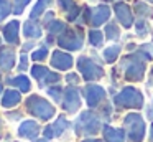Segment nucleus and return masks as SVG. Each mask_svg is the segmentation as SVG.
<instances>
[{"label":"nucleus","instance_id":"6ab92c4d","mask_svg":"<svg viewBox=\"0 0 153 142\" xmlns=\"http://www.w3.org/2000/svg\"><path fill=\"white\" fill-rule=\"evenodd\" d=\"M59 5L63 10L68 12V20H76L77 15H79V7L74 3V0H59Z\"/></svg>","mask_w":153,"mask_h":142},{"label":"nucleus","instance_id":"4be33fe9","mask_svg":"<svg viewBox=\"0 0 153 142\" xmlns=\"http://www.w3.org/2000/svg\"><path fill=\"white\" fill-rule=\"evenodd\" d=\"M8 83L10 84H13V86H17V88H20V91H23V92H28L30 91V88H31V84H30V79L27 78V76H17V78H10L8 79Z\"/></svg>","mask_w":153,"mask_h":142},{"label":"nucleus","instance_id":"39448f33","mask_svg":"<svg viewBox=\"0 0 153 142\" xmlns=\"http://www.w3.org/2000/svg\"><path fill=\"white\" fill-rule=\"evenodd\" d=\"M77 134H86V135H94L100 129V117L92 111H84L79 116V119L74 124Z\"/></svg>","mask_w":153,"mask_h":142},{"label":"nucleus","instance_id":"7c9ffc66","mask_svg":"<svg viewBox=\"0 0 153 142\" xmlns=\"http://www.w3.org/2000/svg\"><path fill=\"white\" fill-rule=\"evenodd\" d=\"M146 33H148V25H146V22L143 18H138V22H137V35L145 36Z\"/></svg>","mask_w":153,"mask_h":142},{"label":"nucleus","instance_id":"423d86ee","mask_svg":"<svg viewBox=\"0 0 153 142\" xmlns=\"http://www.w3.org/2000/svg\"><path fill=\"white\" fill-rule=\"evenodd\" d=\"M77 68H79L81 74L86 81H96V79L104 76V69L100 65H97L96 61H92L87 56H81L77 59Z\"/></svg>","mask_w":153,"mask_h":142},{"label":"nucleus","instance_id":"f8f14e48","mask_svg":"<svg viewBox=\"0 0 153 142\" xmlns=\"http://www.w3.org/2000/svg\"><path fill=\"white\" fill-rule=\"evenodd\" d=\"M114 10H115V15H117V18H119V22L122 23V26L130 28L132 23H133V15H132L130 7L120 2V3H115V5H114Z\"/></svg>","mask_w":153,"mask_h":142},{"label":"nucleus","instance_id":"aec40b11","mask_svg":"<svg viewBox=\"0 0 153 142\" xmlns=\"http://www.w3.org/2000/svg\"><path fill=\"white\" fill-rule=\"evenodd\" d=\"M23 33L28 38H40L41 36V26L38 25L35 20H28V22H25Z\"/></svg>","mask_w":153,"mask_h":142},{"label":"nucleus","instance_id":"bb28decb","mask_svg":"<svg viewBox=\"0 0 153 142\" xmlns=\"http://www.w3.org/2000/svg\"><path fill=\"white\" fill-rule=\"evenodd\" d=\"M48 30H50L51 35H54V33H64L66 32V25L63 22H59V20H53L51 23H48Z\"/></svg>","mask_w":153,"mask_h":142},{"label":"nucleus","instance_id":"2f4dec72","mask_svg":"<svg viewBox=\"0 0 153 142\" xmlns=\"http://www.w3.org/2000/svg\"><path fill=\"white\" fill-rule=\"evenodd\" d=\"M28 3H30V0H13V13L20 15Z\"/></svg>","mask_w":153,"mask_h":142},{"label":"nucleus","instance_id":"6e6552de","mask_svg":"<svg viewBox=\"0 0 153 142\" xmlns=\"http://www.w3.org/2000/svg\"><path fill=\"white\" fill-rule=\"evenodd\" d=\"M82 41H84V36L81 33V30H66L64 33H61L59 40H58L61 48H66L69 51L81 50Z\"/></svg>","mask_w":153,"mask_h":142},{"label":"nucleus","instance_id":"4c0bfd02","mask_svg":"<svg viewBox=\"0 0 153 142\" xmlns=\"http://www.w3.org/2000/svg\"><path fill=\"white\" fill-rule=\"evenodd\" d=\"M150 142H153V124H152V129H150Z\"/></svg>","mask_w":153,"mask_h":142},{"label":"nucleus","instance_id":"4468645a","mask_svg":"<svg viewBox=\"0 0 153 142\" xmlns=\"http://www.w3.org/2000/svg\"><path fill=\"white\" fill-rule=\"evenodd\" d=\"M15 65V51L12 48H2L0 50V68L5 71H10Z\"/></svg>","mask_w":153,"mask_h":142},{"label":"nucleus","instance_id":"393cba45","mask_svg":"<svg viewBox=\"0 0 153 142\" xmlns=\"http://www.w3.org/2000/svg\"><path fill=\"white\" fill-rule=\"evenodd\" d=\"M119 53H120V46L119 45H112L104 51V59L107 63H114L117 58H119Z\"/></svg>","mask_w":153,"mask_h":142},{"label":"nucleus","instance_id":"473e14b6","mask_svg":"<svg viewBox=\"0 0 153 142\" xmlns=\"http://www.w3.org/2000/svg\"><path fill=\"white\" fill-rule=\"evenodd\" d=\"M48 94H50L56 102H59V101H61V96H63V89H61L59 86H54V88H50V89H48Z\"/></svg>","mask_w":153,"mask_h":142},{"label":"nucleus","instance_id":"f257e3e1","mask_svg":"<svg viewBox=\"0 0 153 142\" xmlns=\"http://www.w3.org/2000/svg\"><path fill=\"white\" fill-rule=\"evenodd\" d=\"M146 61L148 59L140 51L133 53V55H127L122 59V63H120V68L123 71V78L128 79V81H140V79H143Z\"/></svg>","mask_w":153,"mask_h":142},{"label":"nucleus","instance_id":"c9c22d12","mask_svg":"<svg viewBox=\"0 0 153 142\" xmlns=\"http://www.w3.org/2000/svg\"><path fill=\"white\" fill-rule=\"evenodd\" d=\"M66 79H68V83H69V84H76V83L79 81V78H77V74H74V73H71V74H68V76H66Z\"/></svg>","mask_w":153,"mask_h":142},{"label":"nucleus","instance_id":"a19ab883","mask_svg":"<svg viewBox=\"0 0 153 142\" xmlns=\"http://www.w3.org/2000/svg\"><path fill=\"white\" fill-rule=\"evenodd\" d=\"M0 92H2V76H0Z\"/></svg>","mask_w":153,"mask_h":142},{"label":"nucleus","instance_id":"1a4fd4ad","mask_svg":"<svg viewBox=\"0 0 153 142\" xmlns=\"http://www.w3.org/2000/svg\"><path fill=\"white\" fill-rule=\"evenodd\" d=\"M31 74H33V78L38 79V83H40L41 88L46 86V84H53V83L59 81V74L50 71V69L45 68V66H38V65L33 66V68H31Z\"/></svg>","mask_w":153,"mask_h":142},{"label":"nucleus","instance_id":"cd10ccee","mask_svg":"<svg viewBox=\"0 0 153 142\" xmlns=\"http://www.w3.org/2000/svg\"><path fill=\"white\" fill-rule=\"evenodd\" d=\"M105 36L109 40H119V36H120V32H119V26L115 25V23H109L107 25V28H105Z\"/></svg>","mask_w":153,"mask_h":142},{"label":"nucleus","instance_id":"a878e982","mask_svg":"<svg viewBox=\"0 0 153 142\" xmlns=\"http://www.w3.org/2000/svg\"><path fill=\"white\" fill-rule=\"evenodd\" d=\"M89 43L92 46H102V43H104L102 32H99V30H91L89 32Z\"/></svg>","mask_w":153,"mask_h":142},{"label":"nucleus","instance_id":"37998d69","mask_svg":"<svg viewBox=\"0 0 153 142\" xmlns=\"http://www.w3.org/2000/svg\"><path fill=\"white\" fill-rule=\"evenodd\" d=\"M152 74H153V69H152Z\"/></svg>","mask_w":153,"mask_h":142},{"label":"nucleus","instance_id":"b1692460","mask_svg":"<svg viewBox=\"0 0 153 142\" xmlns=\"http://www.w3.org/2000/svg\"><path fill=\"white\" fill-rule=\"evenodd\" d=\"M51 2H53V0H38L36 5L33 7V10H31V13H30V18H31V20L38 18V17H40L41 13L45 12V8H46V7L50 5Z\"/></svg>","mask_w":153,"mask_h":142},{"label":"nucleus","instance_id":"e433bc0d","mask_svg":"<svg viewBox=\"0 0 153 142\" xmlns=\"http://www.w3.org/2000/svg\"><path fill=\"white\" fill-rule=\"evenodd\" d=\"M146 114H148L150 119H153V102H152V106L148 107V112H146Z\"/></svg>","mask_w":153,"mask_h":142},{"label":"nucleus","instance_id":"20e7f679","mask_svg":"<svg viewBox=\"0 0 153 142\" xmlns=\"http://www.w3.org/2000/svg\"><path fill=\"white\" fill-rule=\"evenodd\" d=\"M27 109L30 114H33L35 117L41 119V121H48L54 116V107L46 101V99L40 98V96L33 94L27 99Z\"/></svg>","mask_w":153,"mask_h":142},{"label":"nucleus","instance_id":"2eb2a0df","mask_svg":"<svg viewBox=\"0 0 153 142\" xmlns=\"http://www.w3.org/2000/svg\"><path fill=\"white\" fill-rule=\"evenodd\" d=\"M18 26H20V23L17 20H13V22L7 23L4 26V36L12 45H18Z\"/></svg>","mask_w":153,"mask_h":142},{"label":"nucleus","instance_id":"7ed1b4c3","mask_svg":"<svg viewBox=\"0 0 153 142\" xmlns=\"http://www.w3.org/2000/svg\"><path fill=\"white\" fill-rule=\"evenodd\" d=\"M123 127H125V134L132 142H142L145 137V122H143L142 116L132 112L127 114L123 119Z\"/></svg>","mask_w":153,"mask_h":142},{"label":"nucleus","instance_id":"412c9836","mask_svg":"<svg viewBox=\"0 0 153 142\" xmlns=\"http://www.w3.org/2000/svg\"><path fill=\"white\" fill-rule=\"evenodd\" d=\"M18 102H20V92L13 91V89L5 91L4 98H2V106H5V107H12V106H17Z\"/></svg>","mask_w":153,"mask_h":142},{"label":"nucleus","instance_id":"f03ea898","mask_svg":"<svg viewBox=\"0 0 153 142\" xmlns=\"http://www.w3.org/2000/svg\"><path fill=\"white\" fill-rule=\"evenodd\" d=\"M114 102L119 107H127V109H140L143 106V96L138 89L127 86L123 88L119 94L114 98Z\"/></svg>","mask_w":153,"mask_h":142},{"label":"nucleus","instance_id":"f704fd0d","mask_svg":"<svg viewBox=\"0 0 153 142\" xmlns=\"http://www.w3.org/2000/svg\"><path fill=\"white\" fill-rule=\"evenodd\" d=\"M20 58H22V59H20V69L23 71V69H27V66H28V56L23 53V55H22Z\"/></svg>","mask_w":153,"mask_h":142},{"label":"nucleus","instance_id":"0eeeda50","mask_svg":"<svg viewBox=\"0 0 153 142\" xmlns=\"http://www.w3.org/2000/svg\"><path fill=\"white\" fill-rule=\"evenodd\" d=\"M110 17V8L107 5H97L94 8H84V22L92 26H99L105 23Z\"/></svg>","mask_w":153,"mask_h":142},{"label":"nucleus","instance_id":"9d476101","mask_svg":"<svg viewBox=\"0 0 153 142\" xmlns=\"http://www.w3.org/2000/svg\"><path fill=\"white\" fill-rule=\"evenodd\" d=\"M81 106V98H79V91L77 88H66L64 91V99H63V107L66 109L68 112H76Z\"/></svg>","mask_w":153,"mask_h":142},{"label":"nucleus","instance_id":"c756f323","mask_svg":"<svg viewBox=\"0 0 153 142\" xmlns=\"http://www.w3.org/2000/svg\"><path fill=\"white\" fill-rule=\"evenodd\" d=\"M140 53H142L143 56H145L146 59H153V45L152 43H146V45H142L138 50Z\"/></svg>","mask_w":153,"mask_h":142},{"label":"nucleus","instance_id":"ea45409f","mask_svg":"<svg viewBox=\"0 0 153 142\" xmlns=\"http://www.w3.org/2000/svg\"><path fill=\"white\" fill-rule=\"evenodd\" d=\"M36 142H50L48 139H40V140H36Z\"/></svg>","mask_w":153,"mask_h":142},{"label":"nucleus","instance_id":"c85d7f7f","mask_svg":"<svg viewBox=\"0 0 153 142\" xmlns=\"http://www.w3.org/2000/svg\"><path fill=\"white\" fill-rule=\"evenodd\" d=\"M12 12V5L8 0H0V20H4Z\"/></svg>","mask_w":153,"mask_h":142},{"label":"nucleus","instance_id":"5701e85b","mask_svg":"<svg viewBox=\"0 0 153 142\" xmlns=\"http://www.w3.org/2000/svg\"><path fill=\"white\" fill-rule=\"evenodd\" d=\"M135 10L138 13V18H152L153 17V8L150 5H146L145 2H135Z\"/></svg>","mask_w":153,"mask_h":142},{"label":"nucleus","instance_id":"9b49d317","mask_svg":"<svg viewBox=\"0 0 153 142\" xmlns=\"http://www.w3.org/2000/svg\"><path fill=\"white\" fill-rule=\"evenodd\" d=\"M84 96H86V102L89 107H96L104 98H105V91L97 84H87L84 88Z\"/></svg>","mask_w":153,"mask_h":142},{"label":"nucleus","instance_id":"ddd939ff","mask_svg":"<svg viewBox=\"0 0 153 142\" xmlns=\"http://www.w3.org/2000/svg\"><path fill=\"white\" fill-rule=\"evenodd\" d=\"M51 66L56 68V69H61V71L69 69L71 66H73V56L58 50V51H54L53 56H51Z\"/></svg>","mask_w":153,"mask_h":142},{"label":"nucleus","instance_id":"dca6fc26","mask_svg":"<svg viewBox=\"0 0 153 142\" xmlns=\"http://www.w3.org/2000/svg\"><path fill=\"white\" fill-rule=\"evenodd\" d=\"M68 125H69V122H68L64 117H59L53 125H48V127L45 129V135H46V137H56V135H61L64 131H66Z\"/></svg>","mask_w":153,"mask_h":142},{"label":"nucleus","instance_id":"72a5a7b5","mask_svg":"<svg viewBox=\"0 0 153 142\" xmlns=\"http://www.w3.org/2000/svg\"><path fill=\"white\" fill-rule=\"evenodd\" d=\"M46 55H48V50H46V46H41L40 50H36V51L31 55V58L35 59V61H41V59H45L46 58Z\"/></svg>","mask_w":153,"mask_h":142},{"label":"nucleus","instance_id":"f3484780","mask_svg":"<svg viewBox=\"0 0 153 142\" xmlns=\"http://www.w3.org/2000/svg\"><path fill=\"white\" fill-rule=\"evenodd\" d=\"M38 132H40V127H38V124L35 121H25L23 124L20 125V129H18V134H20L22 137H27V139L36 137Z\"/></svg>","mask_w":153,"mask_h":142},{"label":"nucleus","instance_id":"a211bd4d","mask_svg":"<svg viewBox=\"0 0 153 142\" xmlns=\"http://www.w3.org/2000/svg\"><path fill=\"white\" fill-rule=\"evenodd\" d=\"M104 139H105V142H125V132L105 125L104 127Z\"/></svg>","mask_w":153,"mask_h":142},{"label":"nucleus","instance_id":"58836bf2","mask_svg":"<svg viewBox=\"0 0 153 142\" xmlns=\"http://www.w3.org/2000/svg\"><path fill=\"white\" fill-rule=\"evenodd\" d=\"M84 142H100V140H97V139H87V140H84Z\"/></svg>","mask_w":153,"mask_h":142},{"label":"nucleus","instance_id":"79ce46f5","mask_svg":"<svg viewBox=\"0 0 153 142\" xmlns=\"http://www.w3.org/2000/svg\"><path fill=\"white\" fill-rule=\"evenodd\" d=\"M148 2H152V3H153V0H148Z\"/></svg>","mask_w":153,"mask_h":142}]
</instances>
